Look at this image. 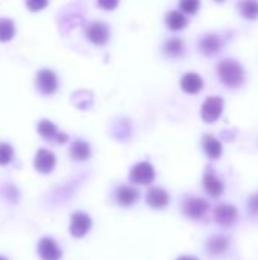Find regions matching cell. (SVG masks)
<instances>
[{"instance_id":"17","label":"cell","mask_w":258,"mask_h":260,"mask_svg":"<svg viewBox=\"0 0 258 260\" xmlns=\"http://www.w3.org/2000/svg\"><path fill=\"white\" fill-rule=\"evenodd\" d=\"M202 146H204L205 154H207L210 158H213V160H216V158H219V157L222 155V145H220V142H219L216 137L210 136V134H207V136L204 137Z\"/></svg>"},{"instance_id":"19","label":"cell","mask_w":258,"mask_h":260,"mask_svg":"<svg viewBox=\"0 0 258 260\" xmlns=\"http://www.w3.org/2000/svg\"><path fill=\"white\" fill-rule=\"evenodd\" d=\"M228 245H230V239L225 238V236H214L211 238L208 242H207V250L210 254L213 256H217V254H222L228 250Z\"/></svg>"},{"instance_id":"11","label":"cell","mask_w":258,"mask_h":260,"mask_svg":"<svg viewBox=\"0 0 258 260\" xmlns=\"http://www.w3.org/2000/svg\"><path fill=\"white\" fill-rule=\"evenodd\" d=\"M116 198L117 203L123 207H129L132 204H135L140 198V193L135 187L132 186H120L116 192Z\"/></svg>"},{"instance_id":"30","label":"cell","mask_w":258,"mask_h":260,"mask_svg":"<svg viewBox=\"0 0 258 260\" xmlns=\"http://www.w3.org/2000/svg\"><path fill=\"white\" fill-rule=\"evenodd\" d=\"M0 260H6V259H5V257H0Z\"/></svg>"},{"instance_id":"6","label":"cell","mask_w":258,"mask_h":260,"mask_svg":"<svg viewBox=\"0 0 258 260\" xmlns=\"http://www.w3.org/2000/svg\"><path fill=\"white\" fill-rule=\"evenodd\" d=\"M91 229V219L87 213L78 212L71 216V224H70V233L75 238H82L85 236Z\"/></svg>"},{"instance_id":"2","label":"cell","mask_w":258,"mask_h":260,"mask_svg":"<svg viewBox=\"0 0 258 260\" xmlns=\"http://www.w3.org/2000/svg\"><path fill=\"white\" fill-rule=\"evenodd\" d=\"M222 110H224V99L220 96H208L202 105L201 114L207 123H211L220 117Z\"/></svg>"},{"instance_id":"18","label":"cell","mask_w":258,"mask_h":260,"mask_svg":"<svg viewBox=\"0 0 258 260\" xmlns=\"http://www.w3.org/2000/svg\"><path fill=\"white\" fill-rule=\"evenodd\" d=\"M187 23H189L187 17L179 11H170L166 15V24L172 30H181L187 26Z\"/></svg>"},{"instance_id":"26","label":"cell","mask_w":258,"mask_h":260,"mask_svg":"<svg viewBox=\"0 0 258 260\" xmlns=\"http://www.w3.org/2000/svg\"><path fill=\"white\" fill-rule=\"evenodd\" d=\"M248 210H249L251 215L258 216V192L257 193H252L248 198Z\"/></svg>"},{"instance_id":"22","label":"cell","mask_w":258,"mask_h":260,"mask_svg":"<svg viewBox=\"0 0 258 260\" xmlns=\"http://www.w3.org/2000/svg\"><path fill=\"white\" fill-rule=\"evenodd\" d=\"M164 50L170 56H179L184 50V43L179 38H170L164 44Z\"/></svg>"},{"instance_id":"1","label":"cell","mask_w":258,"mask_h":260,"mask_svg":"<svg viewBox=\"0 0 258 260\" xmlns=\"http://www.w3.org/2000/svg\"><path fill=\"white\" fill-rule=\"evenodd\" d=\"M217 72H219L220 81L230 88L240 87L243 84L245 72L240 62H237L236 59H224L217 67Z\"/></svg>"},{"instance_id":"9","label":"cell","mask_w":258,"mask_h":260,"mask_svg":"<svg viewBox=\"0 0 258 260\" xmlns=\"http://www.w3.org/2000/svg\"><path fill=\"white\" fill-rule=\"evenodd\" d=\"M239 213L233 204H219L214 209V219L222 225H231L236 222Z\"/></svg>"},{"instance_id":"13","label":"cell","mask_w":258,"mask_h":260,"mask_svg":"<svg viewBox=\"0 0 258 260\" xmlns=\"http://www.w3.org/2000/svg\"><path fill=\"white\" fill-rule=\"evenodd\" d=\"M38 133H40L44 139H47V140H56L58 143H62V142L67 140V134L58 133L56 126H55L52 122H49V120H41V122L38 123Z\"/></svg>"},{"instance_id":"27","label":"cell","mask_w":258,"mask_h":260,"mask_svg":"<svg viewBox=\"0 0 258 260\" xmlns=\"http://www.w3.org/2000/svg\"><path fill=\"white\" fill-rule=\"evenodd\" d=\"M26 5H27V8L32 9V11H38V9L44 8L47 3H46V2H33V0H30V2H27Z\"/></svg>"},{"instance_id":"16","label":"cell","mask_w":258,"mask_h":260,"mask_svg":"<svg viewBox=\"0 0 258 260\" xmlns=\"http://www.w3.org/2000/svg\"><path fill=\"white\" fill-rule=\"evenodd\" d=\"M204 187L214 198H217L224 192V183L213 172H210V169L204 175Z\"/></svg>"},{"instance_id":"3","label":"cell","mask_w":258,"mask_h":260,"mask_svg":"<svg viewBox=\"0 0 258 260\" xmlns=\"http://www.w3.org/2000/svg\"><path fill=\"white\" fill-rule=\"evenodd\" d=\"M129 178L135 184H151L155 178V169L151 163L141 161L131 169Z\"/></svg>"},{"instance_id":"24","label":"cell","mask_w":258,"mask_h":260,"mask_svg":"<svg viewBox=\"0 0 258 260\" xmlns=\"http://www.w3.org/2000/svg\"><path fill=\"white\" fill-rule=\"evenodd\" d=\"M12 155H14L12 148L8 143H0V165L2 166L8 165L12 160Z\"/></svg>"},{"instance_id":"21","label":"cell","mask_w":258,"mask_h":260,"mask_svg":"<svg viewBox=\"0 0 258 260\" xmlns=\"http://www.w3.org/2000/svg\"><path fill=\"white\" fill-rule=\"evenodd\" d=\"M237 8L240 9L242 15L249 18V20H254L258 17V2L254 0H248V2H240L237 5Z\"/></svg>"},{"instance_id":"10","label":"cell","mask_w":258,"mask_h":260,"mask_svg":"<svg viewBox=\"0 0 258 260\" xmlns=\"http://www.w3.org/2000/svg\"><path fill=\"white\" fill-rule=\"evenodd\" d=\"M38 254L43 260H59L62 253L56 242L50 238H43L38 244Z\"/></svg>"},{"instance_id":"7","label":"cell","mask_w":258,"mask_h":260,"mask_svg":"<svg viewBox=\"0 0 258 260\" xmlns=\"http://www.w3.org/2000/svg\"><path fill=\"white\" fill-rule=\"evenodd\" d=\"M208 203L202 198H190L184 203L182 210L189 218L193 219H199L202 216H205V213L208 212Z\"/></svg>"},{"instance_id":"12","label":"cell","mask_w":258,"mask_h":260,"mask_svg":"<svg viewBox=\"0 0 258 260\" xmlns=\"http://www.w3.org/2000/svg\"><path fill=\"white\" fill-rule=\"evenodd\" d=\"M169 193L161 187H154L146 195V203L154 209H164L169 204Z\"/></svg>"},{"instance_id":"29","label":"cell","mask_w":258,"mask_h":260,"mask_svg":"<svg viewBox=\"0 0 258 260\" xmlns=\"http://www.w3.org/2000/svg\"><path fill=\"white\" fill-rule=\"evenodd\" d=\"M176 260H198L196 257H192V256H182V257H179V259Z\"/></svg>"},{"instance_id":"28","label":"cell","mask_w":258,"mask_h":260,"mask_svg":"<svg viewBox=\"0 0 258 260\" xmlns=\"http://www.w3.org/2000/svg\"><path fill=\"white\" fill-rule=\"evenodd\" d=\"M116 5H117V2H99V6H102V8H108V9L116 8Z\"/></svg>"},{"instance_id":"25","label":"cell","mask_w":258,"mask_h":260,"mask_svg":"<svg viewBox=\"0 0 258 260\" xmlns=\"http://www.w3.org/2000/svg\"><path fill=\"white\" fill-rule=\"evenodd\" d=\"M181 11L187 12V14H195L199 9V2L198 0H184L179 3Z\"/></svg>"},{"instance_id":"15","label":"cell","mask_w":258,"mask_h":260,"mask_svg":"<svg viewBox=\"0 0 258 260\" xmlns=\"http://www.w3.org/2000/svg\"><path fill=\"white\" fill-rule=\"evenodd\" d=\"M199 47H201V52L205 53V55H214L216 52H219V49L222 47V40L219 35L216 34H207L201 43H199Z\"/></svg>"},{"instance_id":"23","label":"cell","mask_w":258,"mask_h":260,"mask_svg":"<svg viewBox=\"0 0 258 260\" xmlns=\"http://www.w3.org/2000/svg\"><path fill=\"white\" fill-rule=\"evenodd\" d=\"M15 34V26L8 18H0V41H9Z\"/></svg>"},{"instance_id":"4","label":"cell","mask_w":258,"mask_h":260,"mask_svg":"<svg viewBox=\"0 0 258 260\" xmlns=\"http://www.w3.org/2000/svg\"><path fill=\"white\" fill-rule=\"evenodd\" d=\"M36 85L43 94H53L58 88V78L55 72L49 69H43L36 75Z\"/></svg>"},{"instance_id":"14","label":"cell","mask_w":258,"mask_h":260,"mask_svg":"<svg viewBox=\"0 0 258 260\" xmlns=\"http://www.w3.org/2000/svg\"><path fill=\"white\" fill-rule=\"evenodd\" d=\"M204 87V81L202 78L198 75V73H187L182 76L181 79V88L186 91V93H190V94H195V93H199Z\"/></svg>"},{"instance_id":"5","label":"cell","mask_w":258,"mask_h":260,"mask_svg":"<svg viewBox=\"0 0 258 260\" xmlns=\"http://www.w3.org/2000/svg\"><path fill=\"white\" fill-rule=\"evenodd\" d=\"M87 37L90 41H93L94 44H105L109 38V29L105 23L102 21H91L87 26Z\"/></svg>"},{"instance_id":"8","label":"cell","mask_w":258,"mask_h":260,"mask_svg":"<svg viewBox=\"0 0 258 260\" xmlns=\"http://www.w3.org/2000/svg\"><path fill=\"white\" fill-rule=\"evenodd\" d=\"M56 165V157L53 152L47 151V149H40L35 155V161H33V166L38 172L41 174H49L52 172V169L55 168Z\"/></svg>"},{"instance_id":"20","label":"cell","mask_w":258,"mask_h":260,"mask_svg":"<svg viewBox=\"0 0 258 260\" xmlns=\"http://www.w3.org/2000/svg\"><path fill=\"white\" fill-rule=\"evenodd\" d=\"M90 145L82 142V140H78L75 142L71 146H70V157L73 160H78V161H84L87 158H90Z\"/></svg>"}]
</instances>
